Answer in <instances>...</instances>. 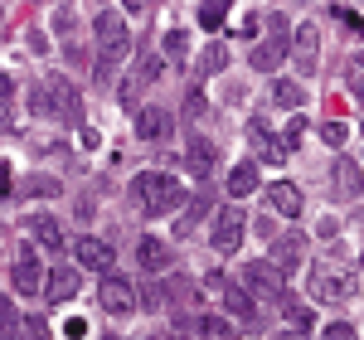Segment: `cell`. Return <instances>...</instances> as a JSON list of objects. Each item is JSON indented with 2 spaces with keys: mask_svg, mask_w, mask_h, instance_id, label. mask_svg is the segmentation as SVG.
I'll return each mask as SVG.
<instances>
[{
  "mask_svg": "<svg viewBox=\"0 0 364 340\" xmlns=\"http://www.w3.org/2000/svg\"><path fill=\"white\" fill-rule=\"evenodd\" d=\"M224 63H228V49L224 44H209V49L199 54V73H219Z\"/></svg>",
  "mask_w": 364,
  "mask_h": 340,
  "instance_id": "obj_24",
  "label": "cell"
},
{
  "mask_svg": "<svg viewBox=\"0 0 364 340\" xmlns=\"http://www.w3.org/2000/svg\"><path fill=\"white\" fill-rule=\"evenodd\" d=\"M267 204H272V214H282V219H301V190L291 180H272L267 185Z\"/></svg>",
  "mask_w": 364,
  "mask_h": 340,
  "instance_id": "obj_10",
  "label": "cell"
},
{
  "mask_svg": "<svg viewBox=\"0 0 364 340\" xmlns=\"http://www.w3.org/2000/svg\"><path fill=\"white\" fill-rule=\"evenodd\" d=\"M331 185H336V195H345V199H355L364 190V175H360V166L350 161V156H340L336 166H331Z\"/></svg>",
  "mask_w": 364,
  "mask_h": 340,
  "instance_id": "obj_15",
  "label": "cell"
},
{
  "mask_svg": "<svg viewBox=\"0 0 364 340\" xmlns=\"http://www.w3.org/2000/svg\"><path fill=\"white\" fill-rule=\"evenodd\" d=\"M136 132L146 137V142H170V137H175V117L161 112V107H141L136 112Z\"/></svg>",
  "mask_w": 364,
  "mask_h": 340,
  "instance_id": "obj_11",
  "label": "cell"
},
{
  "mask_svg": "<svg viewBox=\"0 0 364 340\" xmlns=\"http://www.w3.org/2000/svg\"><path fill=\"white\" fill-rule=\"evenodd\" d=\"M25 331H29V336H34V340H44V336H49V326H44V321H39V316H34V321H29Z\"/></svg>",
  "mask_w": 364,
  "mask_h": 340,
  "instance_id": "obj_38",
  "label": "cell"
},
{
  "mask_svg": "<svg viewBox=\"0 0 364 340\" xmlns=\"http://www.w3.org/2000/svg\"><path fill=\"white\" fill-rule=\"evenodd\" d=\"M180 180L175 175H161V170H141L136 180H132V204H136L141 214H170V209H180Z\"/></svg>",
  "mask_w": 364,
  "mask_h": 340,
  "instance_id": "obj_2",
  "label": "cell"
},
{
  "mask_svg": "<svg viewBox=\"0 0 364 340\" xmlns=\"http://www.w3.org/2000/svg\"><path fill=\"white\" fill-rule=\"evenodd\" d=\"M44 297H49V302H73V297H78V272H73V267H54V272L44 277Z\"/></svg>",
  "mask_w": 364,
  "mask_h": 340,
  "instance_id": "obj_16",
  "label": "cell"
},
{
  "mask_svg": "<svg viewBox=\"0 0 364 340\" xmlns=\"http://www.w3.org/2000/svg\"><path fill=\"white\" fill-rule=\"evenodd\" d=\"M355 292H360V282H355L350 267H340V262H316L311 267V297L316 302H350Z\"/></svg>",
  "mask_w": 364,
  "mask_h": 340,
  "instance_id": "obj_3",
  "label": "cell"
},
{
  "mask_svg": "<svg viewBox=\"0 0 364 340\" xmlns=\"http://www.w3.org/2000/svg\"><path fill=\"white\" fill-rule=\"evenodd\" d=\"M136 262L146 267V272H166L170 262H175V253H170L166 238H141L136 243Z\"/></svg>",
  "mask_w": 364,
  "mask_h": 340,
  "instance_id": "obj_13",
  "label": "cell"
},
{
  "mask_svg": "<svg viewBox=\"0 0 364 340\" xmlns=\"http://www.w3.org/2000/svg\"><path fill=\"white\" fill-rule=\"evenodd\" d=\"M238 243H243V209H224L214 219V248L219 253H238Z\"/></svg>",
  "mask_w": 364,
  "mask_h": 340,
  "instance_id": "obj_8",
  "label": "cell"
},
{
  "mask_svg": "<svg viewBox=\"0 0 364 340\" xmlns=\"http://www.w3.org/2000/svg\"><path fill=\"white\" fill-rule=\"evenodd\" d=\"M306 127H311L306 112H301V117H291V127H287V142H301V137H306Z\"/></svg>",
  "mask_w": 364,
  "mask_h": 340,
  "instance_id": "obj_34",
  "label": "cell"
},
{
  "mask_svg": "<svg viewBox=\"0 0 364 340\" xmlns=\"http://www.w3.org/2000/svg\"><path fill=\"white\" fill-rule=\"evenodd\" d=\"M97 302H102L107 316H132L136 312V287L127 282V277H117V272H107L102 287H97Z\"/></svg>",
  "mask_w": 364,
  "mask_h": 340,
  "instance_id": "obj_4",
  "label": "cell"
},
{
  "mask_svg": "<svg viewBox=\"0 0 364 340\" xmlns=\"http://www.w3.org/2000/svg\"><path fill=\"white\" fill-rule=\"evenodd\" d=\"M336 20H345V29H355V34H360V29H364L360 10H350V5H336Z\"/></svg>",
  "mask_w": 364,
  "mask_h": 340,
  "instance_id": "obj_32",
  "label": "cell"
},
{
  "mask_svg": "<svg viewBox=\"0 0 364 340\" xmlns=\"http://www.w3.org/2000/svg\"><path fill=\"white\" fill-rule=\"evenodd\" d=\"M97 68H92V83L107 87L117 78V68L127 63L132 54V34H127V20H122V10H102L97 15Z\"/></svg>",
  "mask_w": 364,
  "mask_h": 340,
  "instance_id": "obj_1",
  "label": "cell"
},
{
  "mask_svg": "<svg viewBox=\"0 0 364 340\" xmlns=\"http://www.w3.org/2000/svg\"><path fill=\"white\" fill-rule=\"evenodd\" d=\"M156 78H161V63H141L136 73L122 83V102H136V92H141L146 83H156Z\"/></svg>",
  "mask_w": 364,
  "mask_h": 340,
  "instance_id": "obj_22",
  "label": "cell"
},
{
  "mask_svg": "<svg viewBox=\"0 0 364 340\" xmlns=\"http://www.w3.org/2000/svg\"><path fill=\"white\" fill-rule=\"evenodd\" d=\"M209 292H219L224 297V307L233 316H243V321H252V297L243 292V287H233L228 277H219V272H209Z\"/></svg>",
  "mask_w": 364,
  "mask_h": 340,
  "instance_id": "obj_12",
  "label": "cell"
},
{
  "mask_svg": "<svg viewBox=\"0 0 364 340\" xmlns=\"http://www.w3.org/2000/svg\"><path fill=\"white\" fill-rule=\"evenodd\" d=\"M214 161H219V151H214L209 137H185V166H190L195 180H204V175L214 170Z\"/></svg>",
  "mask_w": 364,
  "mask_h": 340,
  "instance_id": "obj_9",
  "label": "cell"
},
{
  "mask_svg": "<svg viewBox=\"0 0 364 340\" xmlns=\"http://www.w3.org/2000/svg\"><path fill=\"white\" fill-rule=\"evenodd\" d=\"M321 340H360V336L350 321H331V326H321Z\"/></svg>",
  "mask_w": 364,
  "mask_h": 340,
  "instance_id": "obj_30",
  "label": "cell"
},
{
  "mask_svg": "<svg viewBox=\"0 0 364 340\" xmlns=\"http://www.w3.org/2000/svg\"><path fill=\"white\" fill-rule=\"evenodd\" d=\"M10 92H15V83H10V78H5V73H0V107H5V102H10Z\"/></svg>",
  "mask_w": 364,
  "mask_h": 340,
  "instance_id": "obj_39",
  "label": "cell"
},
{
  "mask_svg": "<svg viewBox=\"0 0 364 340\" xmlns=\"http://www.w3.org/2000/svg\"><path fill=\"white\" fill-rule=\"evenodd\" d=\"M243 292L272 302V297H282V272L272 262H248V267H243Z\"/></svg>",
  "mask_w": 364,
  "mask_h": 340,
  "instance_id": "obj_6",
  "label": "cell"
},
{
  "mask_svg": "<svg viewBox=\"0 0 364 340\" xmlns=\"http://www.w3.org/2000/svg\"><path fill=\"white\" fill-rule=\"evenodd\" d=\"M29 233H34L49 253H58V248H63V228H58L54 214H34V219H29Z\"/></svg>",
  "mask_w": 364,
  "mask_h": 340,
  "instance_id": "obj_18",
  "label": "cell"
},
{
  "mask_svg": "<svg viewBox=\"0 0 364 340\" xmlns=\"http://www.w3.org/2000/svg\"><path fill=\"white\" fill-rule=\"evenodd\" d=\"M166 54L175 58V63H185V54H190V39H185V29H170V34H166Z\"/></svg>",
  "mask_w": 364,
  "mask_h": 340,
  "instance_id": "obj_27",
  "label": "cell"
},
{
  "mask_svg": "<svg viewBox=\"0 0 364 340\" xmlns=\"http://www.w3.org/2000/svg\"><path fill=\"white\" fill-rule=\"evenodd\" d=\"M10 282H15V292H20V297H29V292H39V287H44V267H39V257L29 253V248H25V257L15 262Z\"/></svg>",
  "mask_w": 364,
  "mask_h": 340,
  "instance_id": "obj_14",
  "label": "cell"
},
{
  "mask_svg": "<svg viewBox=\"0 0 364 340\" xmlns=\"http://www.w3.org/2000/svg\"><path fill=\"white\" fill-rule=\"evenodd\" d=\"M287 321L301 326V331H311V326H316V312H311L306 302H287Z\"/></svg>",
  "mask_w": 364,
  "mask_h": 340,
  "instance_id": "obj_25",
  "label": "cell"
},
{
  "mask_svg": "<svg viewBox=\"0 0 364 340\" xmlns=\"http://www.w3.org/2000/svg\"><path fill=\"white\" fill-rule=\"evenodd\" d=\"M345 137H350L345 122H326V127H321V142H326V146H345Z\"/></svg>",
  "mask_w": 364,
  "mask_h": 340,
  "instance_id": "obj_31",
  "label": "cell"
},
{
  "mask_svg": "<svg viewBox=\"0 0 364 340\" xmlns=\"http://www.w3.org/2000/svg\"><path fill=\"white\" fill-rule=\"evenodd\" d=\"M301 253H306V238H301V233H282L277 243H272V267H296V262H301Z\"/></svg>",
  "mask_w": 364,
  "mask_h": 340,
  "instance_id": "obj_17",
  "label": "cell"
},
{
  "mask_svg": "<svg viewBox=\"0 0 364 340\" xmlns=\"http://www.w3.org/2000/svg\"><path fill=\"white\" fill-rule=\"evenodd\" d=\"M185 112H190V117L204 112V92H199V87H190V92H185Z\"/></svg>",
  "mask_w": 364,
  "mask_h": 340,
  "instance_id": "obj_33",
  "label": "cell"
},
{
  "mask_svg": "<svg viewBox=\"0 0 364 340\" xmlns=\"http://www.w3.org/2000/svg\"><path fill=\"white\" fill-rule=\"evenodd\" d=\"M73 25H78V15H73V5H58L54 10V29L63 39H73Z\"/></svg>",
  "mask_w": 364,
  "mask_h": 340,
  "instance_id": "obj_29",
  "label": "cell"
},
{
  "mask_svg": "<svg viewBox=\"0 0 364 340\" xmlns=\"http://www.w3.org/2000/svg\"><path fill=\"white\" fill-rule=\"evenodd\" d=\"M73 257L83 262V267H92V272H112V248L102 243V238H92V233H83V238H73Z\"/></svg>",
  "mask_w": 364,
  "mask_h": 340,
  "instance_id": "obj_7",
  "label": "cell"
},
{
  "mask_svg": "<svg viewBox=\"0 0 364 340\" xmlns=\"http://www.w3.org/2000/svg\"><path fill=\"white\" fill-rule=\"evenodd\" d=\"M248 137H252V146H257L267 161H282V156H287V146L272 142V132H267V122H262V117H252V122H248Z\"/></svg>",
  "mask_w": 364,
  "mask_h": 340,
  "instance_id": "obj_21",
  "label": "cell"
},
{
  "mask_svg": "<svg viewBox=\"0 0 364 340\" xmlns=\"http://www.w3.org/2000/svg\"><path fill=\"white\" fill-rule=\"evenodd\" d=\"M252 190H257V166H252V161H238V166L228 170V195L248 199Z\"/></svg>",
  "mask_w": 364,
  "mask_h": 340,
  "instance_id": "obj_20",
  "label": "cell"
},
{
  "mask_svg": "<svg viewBox=\"0 0 364 340\" xmlns=\"http://www.w3.org/2000/svg\"><path fill=\"white\" fill-rule=\"evenodd\" d=\"M25 190H34V195H58V180H29Z\"/></svg>",
  "mask_w": 364,
  "mask_h": 340,
  "instance_id": "obj_36",
  "label": "cell"
},
{
  "mask_svg": "<svg viewBox=\"0 0 364 340\" xmlns=\"http://www.w3.org/2000/svg\"><path fill=\"white\" fill-rule=\"evenodd\" d=\"M204 209H209V190H199V195L190 199V214L180 219V233H190V228H195V219H199V214H204Z\"/></svg>",
  "mask_w": 364,
  "mask_h": 340,
  "instance_id": "obj_28",
  "label": "cell"
},
{
  "mask_svg": "<svg viewBox=\"0 0 364 340\" xmlns=\"http://www.w3.org/2000/svg\"><path fill=\"white\" fill-rule=\"evenodd\" d=\"M248 63L257 68V73H272V68L282 63V34H272V39H262V44H252Z\"/></svg>",
  "mask_w": 364,
  "mask_h": 340,
  "instance_id": "obj_19",
  "label": "cell"
},
{
  "mask_svg": "<svg viewBox=\"0 0 364 340\" xmlns=\"http://www.w3.org/2000/svg\"><path fill=\"white\" fill-rule=\"evenodd\" d=\"M272 102H277V107H287V112H296V107H301V83L277 78V83H272Z\"/></svg>",
  "mask_w": 364,
  "mask_h": 340,
  "instance_id": "obj_23",
  "label": "cell"
},
{
  "mask_svg": "<svg viewBox=\"0 0 364 340\" xmlns=\"http://www.w3.org/2000/svg\"><path fill=\"white\" fill-rule=\"evenodd\" d=\"M199 326H204V331H209V336H228V326H224V321H219V316H204V321H199Z\"/></svg>",
  "mask_w": 364,
  "mask_h": 340,
  "instance_id": "obj_37",
  "label": "cell"
},
{
  "mask_svg": "<svg viewBox=\"0 0 364 340\" xmlns=\"http://www.w3.org/2000/svg\"><path fill=\"white\" fill-rule=\"evenodd\" d=\"M355 68H360V73H364V54H355Z\"/></svg>",
  "mask_w": 364,
  "mask_h": 340,
  "instance_id": "obj_41",
  "label": "cell"
},
{
  "mask_svg": "<svg viewBox=\"0 0 364 340\" xmlns=\"http://www.w3.org/2000/svg\"><path fill=\"white\" fill-rule=\"evenodd\" d=\"M291 58H296V68H301V78H311L316 68H321V29L316 25H296V34H291Z\"/></svg>",
  "mask_w": 364,
  "mask_h": 340,
  "instance_id": "obj_5",
  "label": "cell"
},
{
  "mask_svg": "<svg viewBox=\"0 0 364 340\" xmlns=\"http://www.w3.org/2000/svg\"><path fill=\"white\" fill-rule=\"evenodd\" d=\"M224 5H214V0H204V5H199V25L204 29H224Z\"/></svg>",
  "mask_w": 364,
  "mask_h": 340,
  "instance_id": "obj_26",
  "label": "cell"
},
{
  "mask_svg": "<svg viewBox=\"0 0 364 340\" xmlns=\"http://www.w3.org/2000/svg\"><path fill=\"white\" fill-rule=\"evenodd\" d=\"M15 331V316H10V302L0 297V336H10Z\"/></svg>",
  "mask_w": 364,
  "mask_h": 340,
  "instance_id": "obj_35",
  "label": "cell"
},
{
  "mask_svg": "<svg viewBox=\"0 0 364 340\" xmlns=\"http://www.w3.org/2000/svg\"><path fill=\"white\" fill-rule=\"evenodd\" d=\"M277 340H301V331H287V336H277Z\"/></svg>",
  "mask_w": 364,
  "mask_h": 340,
  "instance_id": "obj_40",
  "label": "cell"
}]
</instances>
